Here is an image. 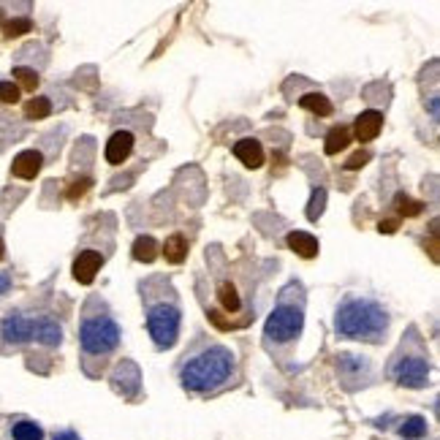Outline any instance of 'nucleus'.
<instances>
[{"label":"nucleus","mask_w":440,"mask_h":440,"mask_svg":"<svg viewBox=\"0 0 440 440\" xmlns=\"http://www.w3.org/2000/svg\"><path fill=\"white\" fill-rule=\"evenodd\" d=\"M335 329L345 340H370L378 342L389 329V315L373 299H345L337 310Z\"/></svg>","instance_id":"obj_1"},{"label":"nucleus","mask_w":440,"mask_h":440,"mask_svg":"<svg viewBox=\"0 0 440 440\" xmlns=\"http://www.w3.org/2000/svg\"><path fill=\"white\" fill-rule=\"evenodd\" d=\"M234 370V356H231L229 348H220L215 345L210 351L199 354L196 359H190L188 364L182 367V386L188 392H212L218 389Z\"/></svg>","instance_id":"obj_2"},{"label":"nucleus","mask_w":440,"mask_h":440,"mask_svg":"<svg viewBox=\"0 0 440 440\" xmlns=\"http://www.w3.org/2000/svg\"><path fill=\"white\" fill-rule=\"evenodd\" d=\"M79 340H82V348L87 354H109L120 342V326L109 315L87 318L79 329Z\"/></svg>","instance_id":"obj_3"},{"label":"nucleus","mask_w":440,"mask_h":440,"mask_svg":"<svg viewBox=\"0 0 440 440\" xmlns=\"http://www.w3.org/2000/svg\"><path fill=\"white\" fill-rule=\"evenodd\" d=\"M180 321L182 315L174 305H155L147 313V332L158 348H171L180 337Z\"/></svg>","instance_id":"obj_4"},{"label":"nucleus","mask_w":440,"mask_h":440,"mask_svg":"<svg viewBox=\"0 0 440 440\" xmlns=\"http://www.w3.org/2000/svg\"><path fill=\"white\" fill-rule=\"evenodd\" d=\"M302 326H305V313L299 307H291V305H280L267 318L264 335L274 342H291L302 335Z\"/></svg>","instance_id":"obj_5"},{"label":"nucleus","mask_w":440,"mask_h":440,"mask_svg":"<svg viewBox=\"0 0 440 440\" xmlns=\"http://www.w3.org/2000/svg\"><path fill=\"white\" fill-rule=\"evenodd\" d=\"M394 380L399 386H408V389H421L429 380V364L421 356L399 359L397 367H394Z\"/></svg>","instance_id":"obj_6"},{"label":"nucleus","mask_w":440,"mask_h":440,"mask_svg":"<svg viewBox=\"0 0 440 440\" xmlns=\"http://www.w3.org/2000/svg\"><path fill=\"white\" fill-rule=\"evenodd\" d=\"M0 335L8 342H30L36 337V318H25V315H8L0 324Z\"/></svg>","instance_id":"obj_7"},{"label":"nucleus","mask_w":440,"mask_h":440,"mask_svg":"<svg viewBox=\"0 0 440 440\" xmlns=\"http://www.w3.org/2000/svg\"><path fill=\"white\" fill-rule=\"evenodd\" d=\"M131 152H133V133L131 131H114L106 142V161L112 166H120L123 161L131 158Z\"/></svg>","instance_id":"obj_8"},{"label":"nucleus","mask_w":440,"mask_h":440,"mask_svg":"<svg viewBox=\"0 0 440 440\" xmlns=\"http://www.w3.org/2000/svg\"><path fill=\"white\" fill-rule=\"evenodd\" d=\"M104 267V258H101V253L95 251H82L76 255V261H74V277L82 283V286H90L93 280H95V274L98 269Z\"/></svg>","instance_id":"obj_9"},{"label":"nucleus","mask_w":440,"mask_h":440,"mask_svg":"<svg viewBox=\"0 0 440 440\" xmlns=\"http://www.w3.org/2000/svg\"><path fill=\"white\" fill-rule=\"evenodd\" d=\"M41 166H44L41 152H39V149H25V152H20V155L14 158L11 174L20 177V180H33V177H39Z\"/></svg>","instance_id":"obj_10"},{"label":"nucleus","mask_w":440,"mask_h":440,"mask_svg":"<svg viewBox=\"0 0 440 440\" xmlns=\"http://www.w3.org/2000/svg\"><path fill=\"white\" fill-rule=\"evenodd\" d=\"M380 128H383V114L375 112V109H367V112H361L356 117L354 133H356L359 142H373L378 133H380Z\"/></svg>","instance_id":"obj_11"},{"label":"nucleus","mask_w":440,"mask_h":440,"mask_svg":"<svg viewBox=\"0 0 440 440\" xmlns=\"http://www.w3.org/2000/svg\"><path fill=\"white\" fill-rule=\"evenodd\" d=\"M234 155H236L248 168L264 166V147L258 145L255 139H239V142L234 145Z\"/></svg>","instance_id":"obj_12"},{"label":"nucleus","mask_w":440,"mask_h":440,"mask_svg":"<svg viewBox=\"0 0 440 440\" xmlns=\"http://www.w3.org/2000/svg\"><path fill=\"white\" fill-rule=\"evenodd\" d=\"M286 245L296 255H302V258H315L318 255V239H315L313 234H307V231H291L288 239H286Z\"/></svg>","instance_id":"obj_13"},{"label":"nucleus","mask_w":440,"mask_h":440,"mask_svg":"<svg viewBox=\"0 0 440 440\" xmlns=\"http://www.w3.org/2000/svg\"><path fill=\"white\" fill-rule=\"evenodd\" d=\"M33 340H39L44 345H60L63 329L52 318H36V337Z\"/></svg>","instance_id":"obj_14"},{"label":"nucleus","mask_w":440,"mask_h":440,"mask_svg":"<svg viewBox=\"0 0 440 440\" xmlns=\"http://www.w3.org/2000/svg\"><path fill=\"white\" fill-rule=\"evenodd\" d=\"M299 106L307 109V112H313L315 117H332V112H335L332 101H329L326 95H321V93H307V95H302V98H299Z\"/></svg>","instance_id":"obj_15"},{"label":"nucleus","mask_w":440,"mask_h":440,"mask_svg":"<svg viewBox=\"0 0 440 440\" xmlns=\"http://www.w3.org/2000/svg\"><path fill=\"white\" fill-rule=\"evenodd\" d=\"M164 255L168 264H182L188 258V239L182 234H171L164 245Z\"/></svg>","instance_id":"obj_16"},{"label":"nucleus","mask_w":440,"mask_h":440,"mask_svg":"<svg viewBox=\"0 0 440 440\" xmlns=\"http://www.w3.org/2000/svg\"><path fill=\"white\" fill-rule=\"evenodd\" d=\"M351 145V131L348 128H332L329 133H326V142H324V152L326 155H340L345 147Z\"/></svg>","instance_id":"obj_17"},{"label":"nucleus","mask_w":440,"mask_h":440,"mask_svg":"<svg viewBox=\"0 0 440 440\" xmlns=\"http://www.w3.org/2000/svg\"><path fill=\"white\" fill-rule=\"evenodd\" d=\"M133 258L142 261V264H152L158 258V242L152 236H139L133 242Z\"/></svg>","instance_id":"obj_18"},{"label":"nucleus","mask_w":440,"mask_h":440,"mask_svg":"<svg viewBox=\"0 0 440 440\" xmlns=\"http://www.w3.org/2000/svg\"><path fill=\"white\" fill-rule=\"evenodd\" d=\"M52 114V104H49V98H44V95H36V98H30L27 104H25V117L27 120H44V117H49Z\"/></svg>","instance_id":"obj_19"},{"label":"nucleus","mask_w":440,"mask_h":440,"mask_svg":"<svg viewBox=\"0 0 440 440\" xmlns=\"http://www.w3.org/2000/svg\"><path fill=\"white\" fill-rule=\"evenodd\" d=\"M218 302L223 305V310H229V313H236L239 310V293H236V288L231 286V283H220L218 286Z\"/></svg>","instance_id":"obj_20"},{"label":"nucleus","mask_w":440,"mask_h":440,"mask_svg":"<svg viewBox=\"0 0 440 440\" xmlns=\"http://www.w3.org/2000/svg\"><path fill=\"white\" fill-rule=\"evenodd\" d=\"M11 438L14 440H44V432L39 424L33 421H17L14 429H11Z\"/></svg>","instance_id":"obj_21"},{"label":"nucleus","mask_w":440,"mask_h":440,"mask_svg":"<svg viewBox=\"0 0 440 440\" xmlns=\"http://www.w3.org/2000/svg\"><path fill=\"white\" fill-rule=\"evenodd\" d=\"M399 435L405 440H419L427 435V421L421 419V416H411V419L405 421L402 427H399Z\"/></svg>","instance_id":"obj_22"},{"label":"nucleus","mask_w":440,"mask_h":440,"mask_svg":"<svg viewBox=\"0 0 440 440\" xmlns=\"http://www.w3.org/2000/svg\"><path fill=\"white\" fill-rule=\"evenodd\" d=\"M14 79H17V87H20V90H27V93H33V90L39 87V74H36L33 68H25V65H17V68H14Z\"/></svg>","instance_id":"obj_23"},{"label":"nucleus","mask_w":440,"mask_h":440,"mask_svg":"<svg viewBox=\"0 0 440 440\" xmlns=\"http://www.w3.org/2000/svg\"><path fill=\"white\" fill-rule=\"evenodd\" d=\"M27 30H33V22L27 20V17H17V20H8L3 25V36L6 39H20Z\"/></svg>","instance_id":"obj_24"},{"label":"nucleus","mask_w":440,"mask_h":440,"mask_svg":"<svg viewBox=\"0 0 440 440\" xmlns=\"http://www.w3.org/2000/svg\"><path fill=\"white\" fill-rule=\"evenodd\" d=\"M324 207H326V190L315 188L313 196H310V204H307V220H318L324 215Z\"/></svg>","instance_id":"obj_25"},{"label":"nucleus","mask_w":440,"mask_h":440,"mask_svg":"<svg viewBox=\"0 0 440 440\" xmlns=\"http://www.w3.org/2000/svg\"><path fill=\"white\" fill-rule=\"evenodd\" d=\"M394 204H397L399 215H405V218H416V215L421 212V201L411 199V196H405V193H399L397 199H394Z\"/></svg>","instance_id":"obj_26"},{"label":"nucleus","mask_w":440,"mask_h":440,"mask_svg":"<svg viewBox=\"0 0 440 440\" xmlns=\"http://www.w3.org/2000/svg\"><path fill=\"white\" fill-rule=\"evenodd\" d=\"M93 188V180L90 177H79V180H74L71 185H68V190H65V196L71 199V201H76V199H82L87 190Z\"/></svg>","instance_id":"obj_27"},{"label":"nucleus","mask_w":440,"mask_h":440,"mask_svg":"<svg viewBox=\"0 0 440 440\" xmlns=\"http://www.w3.org/2000/svg\"><path fill=\"white\" fill-rule=\"evenodd\" d=\"M20 93L22 90L14 82H0V104H17Z\"/></svg>","instance_id":"obj_28"},{"label":"nucleus","mask_w":440,"mask_h":440,"mask_svg":"<svg viewBox=\"0 0 440 440\" xmlns=\"http://www.w3.org/2000/svg\"><path fill=\"white\" fill-rule=\"evenodd\" d=\"M367 161H370V152H356V155H351L348 161H345V168H351V171H356V168L367 166Z\"/></svg>","instance_id":"obj_29"},{"label":"nucleus","mask_w":440,"mask_h":440,"mask_svg":"<svg viewBox=\"0 0 440 440\" xmlns=\"http://www.w3.org/2000/svg\"><path fill=\"white\" fill-rule=\"evenodd\" d=\"M397 220H380V223H378V231H380V234H394V231H397Z\"/></svg>","instance_id":"obj_30"},{"label":"nucleus","mask_w":440,"mask_h":440,"mask_svg":"<svg viewBox=\"0 0 440 440\" xmlns=\"http://www.w3.org/2000/svg\"><path fill=\"white\" fill-rule=\"evenodd\" d=\"M8 288H11V277L0 272V293H8Z\"/></svg>","instance_id":"obj_31"},{"label":"nucleus","mask_w":440,"mask_h":440,"mask_svg":"<svg viewBox=\"0 0 440 440\" xmlns=\"http://www.w3.org/2000/svg\"><path fill=\"white\" fill-rule=\"evenodd\" d=\"M55 440H82V438H79L76 432H71V429H68V432H58V435H55Z\"/></svg>","instance_id":"obj_32"},{"label":"nucleus","mask_w":440,"mask_h":440,"mask_svg":"<svg viewBox=\"0 0 440 440\" xmlns=\"http://www.w3.org/2000/svg\"><path fill=\"white\" fill-rule=\"evenodd\" d=\"M3 255H6V248H3V239H0V261H3Z\"/></svg>","instance_id":"obj_33"},{"label":"nucleus","mask_w":440,"mask_h":440,"mask_svg":"<svg viewBox=\"0 0 440 440\" xmlns=\"http://www.w3.org/2000/svg\"><path fill=\"white\" fill-rule=\"evenodd\" d=\"M0 20H3V14H0Z\"/></svg>","instance_id":"obj_34"}]
</instances>
